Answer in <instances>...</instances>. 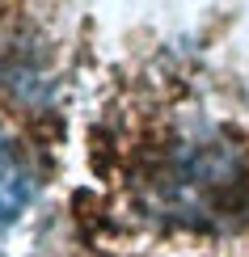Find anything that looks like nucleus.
I'll return each instance as SVG.
<instances>
[{
	"label": "nucleus",
	"mask_w": 249,
	"mask_h": 257,
	"mask_svg": "<svg viewBox=\"0 0 249 257\" xmlns=\"http://www.w3.org/2000/svg\"><path fill=\"white\" fill-rule=\"evenodd\" d=\"M30 198H34V173H30L21 148L9 135H0V232L21 219Z\"/></svg>",
	"instance_id": "1"
}]
</instances>
